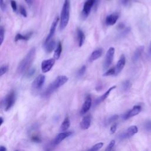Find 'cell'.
<instances>
[{
  "label": "cell",
  "mask_w": 151,
  "mask_h": 151,
  "mask_svg": "<svg viewBox=\"0 0 151 151\" xmlns=\"http://www.w3.org/2000/svg\"><path fill=\"white\" fill-rule=\"evenodd\" d=\"M55 63L54 59H50L45 60L41 63V70L43 73H46L51 70Z\"/></svg>",
  "instance_id": "obj_7"
},
{
  "label": "cell",
  "mask_w": 151,
  "mask_h": 151,
  "mask_svg": "<svg viewBox=\"0 0 151 151\" xmlns=\"http://www.w3.org/2000/svg\"><path fill=\"white\" fill-rule=\"evenodd\" d=\"M8 70V66L7 65H3L0 68V76H2L6 74Z\"/></svg>",
  "instance_id": "obj_27"
},
{
  "label": "cell",
  "mask_w": 151,
  "mask_h": 151,
  "mask_svg": "<svg viewBox=\"0 0 151 151\" xmlns=\"http://www.w3.org/2000/svg\"><path fill=\"white\" fill-rule=\"evenodd\" d=\"M145 129L148 131H151V122L149 121L145 123Z\"/></svg>",
  "instance_id": "obj_38"
},
{
  "label": "cell",
  "mask_w": 151,
  "mask_h": 151,
  "mask_svg": "<svg viewBox=\"0 0 151 151\" xmlns=\"http://www.w3.org/2000/svg\"><path fill=\"white\" fill-rule=\"evenodd\" d=\"M46 77L43 74H40L38 76L32 83V88L34 90L40 89L45 83Z\"/></svg>",
  "instance_id": "obj_8"
},
{
  "label": "cell",
  "mask_w": 151,
  "mask_h": 151,
  "mask_svg": "<svg viewBox=\"0 0 151 151\" xmlns=\"http://www.w3.org/2000/svg\"><path fill=\"white\" fill-rule=\"evenodd\" d=\"M15 93L14 91H11L6 97L4 100V105L6 111L10 110L14 105L15 102Z\"/></svg>",
  "instance_id": "obj_4"
},
{
  "label": "cell",
  "mask_w": 151,
  "mask_h": 151,
  "mask_svg": "<svg viewBox=\"0 0 151 151\" xmlns=\"http://www.w3.org/2000/svg\"><path fill=\"white\" fill-rule=\"evenodd\" d=\"M16 151H18V150H16Z\"/></svg>",
  "instance_id": "obj_48"
},
{
  "label": "cell",
  "mask_w": 151,
  "mask_h": 151,
  "mask_svg": "<svg viewBox=\"0 0 151 151\" xmlns=\"http://www.w3.org/2000/svg\"><path fill=\"white\" fill-rule=\"evenodd\" d=\"M70 125V122L68 117H66L60 126V131L65 132L69 129Z\"/></svg>",
  "instance_id": "obj_23"
},
{
  "label": "cell",
  "mask_w": 151,
  "mask_h": 151,
  "mask_svg": "<svg viewBox=\"0 0 151 151\" xmlns=\"http://www.w3.org/2000/svg\"><path fill=\"white\" fill-rule=\"evenodd\" d=\"M126 64V58L124 55H122L119 60V61H117V64L114 67L115 68V76L117 75L119 73L121 72V71L123 70L124 68V67Z\"/></svg>",
  "instance_id": "obj_11"
},
{
  "label": "cell",
  "mask_w": 151,
  "mask_h": 151,
  "mask_svg": "<svg viewBox=\"0 0 151 151\" xmlns=\"http://www.w3.org/2000/svg\"><path fill=\"white\" fill-rule=\"evenodd\" d=\"M0 151H7V149L6 147L1 146V147H0Z\"/></svg>",
  "instance_id": "obj_42"
},
{
  "label": "cell",
  "mask_w": 151,
  "mask_h": 151,
  "mask_svg": "<svg viewBox=\"0 0 151 151\" xmlns=\"http://www.w3.org/2000/svg\"><path fill=\"white\" fill-rule=\"evenodd\" d=\"M149 53L151 54V41L150 43V46H149Z\"/></svg>",
  "instance_id": "obj_46"
},
{
  "label": "cell",
  "mask_w": 151,
  "mask_h": 151,
  "mask_svg": "<svg viewBox=\"0 0 151 151\" xmlns=\"http://www.w3.org/2000/svg\"><path fill=\"white\" fill-rule=\"evenodd\" d=\"M70 0H64L60 15V29L63 30L68 25L70 19Z\"/></svg>",
  "instance_id": "obj_2"
},
{
  "label": "cell",
  "mask_w": 151,
  "mask_h": 151,
  "mask_svg": "<svg viewBox=\"0 0 151 151\" xmlns=\"http://www.w3.org/2000/svg\"><path fill=\"white\" fill-rule=\"evenodd\" d=\"M10 3H11V6L13 11H16L17 10V5L16 2L14 1V0H11Z\"/></svg>",
  "instance_id": "obj_33"
},
{
  "label": "cell",
  "mask_w": 151,
  "mask_h": 151,
  "mask_svg": "<svg viewBox=\"0 0 151 151\" xmlns=\"http://www.w3.org/2000/svg\"><path fill=\"white\" fill-rule=\"evenodd\" d=\"M114 145H115V141L114 140L111 141V142L109 143V144L106 147L105 151H112L113 147L114 146Z\"/></svg>",
  "instance_id": "obj_31"
},
{
  "label": "cell",
  "mask_w": 151,
  "mask_h": 151,
  "mask_svg": "<svg viewBox=\"0 0 151 151\" xmlns=\"http://www.w3.org/2000/svg\"><path fill=\"white\" fill-rule=\"evenodd\" d=\"M124 24H120L119 26H118V28H119V29H123V28H124Z\"/></svg>",
  "instance_id": "obj_44"
},
{
  "label": "cell",
  "mask_w": 151,
  "mask_h": 151,
  "mask_svg": "<svg viewBox=\"0 0 151 151\" xmlns=\"http://www.w3.org/2000/svg\"><path fill=\"white\" fill-rule=\"evenodd\" d=\"M130 0H122V4L123 6H126L130 3Z\"/></svg>",
  "instance_id": "obj_40"
},
{
  "label": "cell",
  "mask_w": 151,
  "mask_h": 151,
  "mask_svg": "<svg viewBox=\"0 0 151 151\" xmlns=\"http://www.w3.org/2000/svg\"><path fill=\"white\" fill-rule=\"evenodd\" d=\"M4 33H5V30L3 27H1L0 28V44L2 45L4 39Z\"/></svg>",
  "instance_id": "obj_28"
},
{
  "label": "cell",
  "mask_w": 151,
  "mask_h": 151,
  "mask_svg": "<svg viewBox=\"0 0 151 151\" xmlns=\"http://www.w3.org/2000/svg\"><path fill=\"white\" fill-rule=\"evenodd\" d=\"M25 1H26L28 5H31V4H32V0H25Z\"/></svg>",
  "instance_id": "obj_43"
},
{
  "label": "cell",
  "mask_w": 151,
  "mask_h": 151,
  "mask_svg": "<svg viewBox=\"0 0 151 151\" xmlns=\"http://www.w3.org/2000/svg\"><path fill=\"white\" fill-rule=\"evenodd\" d=\"M47 151H50V150H47Z\"/></svg>",
  "instance_id": "obj_47"
},
{
  "label": "cell",
  "mask_w": 151,
  "mask_h": 151,
  "mask_svg": "<svg viewBox=\"0 0 151 151\" xmlns=\"http://www.w3.org/2000/svg\"><path fill=\"white\" fill-rule=\"evenodd\" d=\"M86 66H82L81 69L79 70L78 73H77V76L79 77H81L82 76H83L84 74H85V72H86Z\"/></svg>",
  "instance_id": "obj_29"
},
{
  "label": "cell",
  "mask_w": 151,
  "mask_h": 151,
  "mask_svg": "<svg viewBox=\"0 0 151 151\" xmlns=\"http://www.w3.org/2000/svg\"><path fill=\"white\" fill-rule=\"evenodd\" d=\"M92 97L90 95H88L86 97L85 102H84L82 108H81V114H84L86 113L90 109L91 106H92Z\"/></svg>",
  "instance_id": "obj_10"
},
{
  "label": "cell",
  "mask_w": 151,
  "mask_h": 151,
  "mask_svg": "<svg viewBox=\"0 0 151 151\" xmlns=\"http://www.w3.org/2000/svg\"><path fill=\"white\" fill-rule=\"evenodd\" d=\"M36 50L35 47H32L27 54L25 57L19 63L17 72L19 74H22L28 71L31 66L32 62L34 61L36 56Z\"/></svg>",
  "instance_id": "obj_1"
},
{
  "label": "cell",
  "mask_w": 151,
  "mask_h": 151,
  "mask_svg": "<svg viewBox=\"0 0 151 151\" xmlns=\"http://www.w3.org/2000/svg\"><path fill=\"white\" fill-rule=\"evenodd\" d=\"M59 21V17H56V19H54V21L53 22L52 24V26H51V28H50V32H49V34H48L46 40H45V42H44V45L46 44L48 42H49L50 40H52V37H53L54 33L56 32V27H57V26L58 24V23Z\"/></svg>",
  "instance_id": "obj_9"
},
{
  "label": "cell",
  "mask_w": 151,
  "mask_h": 151,
  "mask_svg": "<svg viewBox=\"0 0 151 151\" xmlns=\"http://www.w3.org/2000/svg\"><path fill=\"white\" fill-rule=\"evenodd\" d=\"M100 1H101V0H95V3H94V8L96 9L97 8V7L99 6Z\"/></svg>",
  "instance_id": "obj_41"
},
{
  "label": "cell",
  "mask_w": 151,
  "mask_h": 151,
  "mask_svg": "<svg viewBox=\"0 0 151 151\" xmlns=\"http://www.w3.org/2000/svg\"><path fill=\"white\" fill-rule=\"evenodd\" d=\"M44 47L47 53H51L56 47V41L53 40H51L44 45Z\"/></svg>",
  "instance_id": "obj_21"
},
{
  "label": "cell",
  "mask_w": 151,
  "mask_h": 151,
  "mask_svg": "<svg viewBox=\"0 0 151 151\" xmlns=\"http://www.w3.org/2000/svg\"><path fill=\"white\" fill-rule=\"evenodd\" d=\"M114 52H115V50H114V48H113V47H110L109 48V50H108V52L106 54V57H105V60L103 63V70H107L109 68V66L111 65V64L113 61V60Z\"/></svg>",
  "instance_id": "obj_6"
},
{
  "label": "cell",
  "mask_w": 151,
  "mask_h": 151,
  "mask_svg": "<svg viewBox=\"0 0 151 151\" xmlns=\"http://www.w3.org/2000/svg\"><path fill=\"white\" fill-rule=\"evenodd\" d=\"M32 34V32H30L26 35H23L21 34H17L15 37V41H18L20 40H24V41H28L30 38L31 37Z\"/></svg>",
  "instance_id": "obj_22"
},
{
  "label": "cell",
  "mask_w": 151,
  "mask_h": 151,
  "mask_svg": "<svg viewBox=\"0 0 151 151\" xmlns=\"http://www.w3.org/2000/svg\"><path fill=\"white\" fill-rule=\"evenodd\" d=\"M0 121H1V122H0V126H1L3 123V122H4V120H3L2 117H0Z\"/></svg>",
  "instance_id": "obj_45"
},
{
  "label": "cell",
  "mask_w": 151,
  "mask_h": 151,
  "mask_svg": "<svg viewBox=\"0 0 151 151\" xmlns=\"http://www.w3.org/2000/svg\"><path fill=\"white\" fill-rule=\"evenodd\" d=\"M143 50H144V47L140 46L135 50V53H134L133 57H132V60H133V63H136L139 60V59H140V57L142 54Z\"/></svg>",
  "instance_id": "obj_20"
},
{
  "label": "cell",
  "mask_w": 151,
  "mask_h": 151,
  "mask_svg": "<svg viewBox=\"0 0 151 151\" xmlns=\"http://www.w3.org/2000/svg\"><path fill=\"white\" fill-rule=\"evenodd\" d=\"M112 75H115V68H112L108 71H106L104 74L103 76H112Z\"/></svg>",
  "instance_id": "obj_30"
},
{
  "label": "cell",
  "mask_w": 151,
  "mask_h": 151,
  "mask_svg": "<svg viewBox=\"0 0 151 151\" xmlns=\"http://www.w3.org/2000/svg\"><path fill=\"white\" fill-rule=\"evenodd\" d=\"M35 69H31V70H30L28 71V72L27 73V77H31L32 76H33L34 74L35 73Z\"/></svg>",
  "instance_id": "obj_37"
},
{
  "label": "cell",
  "mask_w": 151,
  "mask_h": 151,
  "mask_svg": "<svg viewBox=\"0 0 151 151\" xmlns=\"http://www.w3.org/2000/svg\"><path fill=\"white\" fill-rule=\"evenodd\" d=\"M95 0H87L83 6V9L81 12V18L83 20H86L89 16L92 7L94 6Z\"/></svg>",
  "instance_id": "obj_5"
},
{
  "label": "cell",
  "mask_w": 151,
  "mask_h": 151,
  "mask_svg": "<svg viewBox=\"0 0 151 151\" xmlns=\"http://www.w3.org/2000/svg\"><path fill=\"white\" fill-rule=\"evenodd\" d=\"M103 146V143L102 142L98 143L94 146H93L90 149H89L88 151H98L101 149Z\"/></svg>",
  "instance_id": "obj_25"
},
{
  "label": "cell",
  "mask_w": 151,
  "mask_h": 151,
  "mask_svg": "<svg viewBox=\"0 0 151 151\" xmlns=\"http://www.w3.org/2000/svg\"><path fill=\"white\" fill-rule=\"evenodd\" d=\"M141 106L137 105V106H135L133 109L130 110H129V112H128L126 113H125L123 116V119H128L130 117H132L133 116H135L137 114H138L141 111Z\"/></svg>",
  "instance_id": "obj_13"
},
{
  "label": "cell",
  "mask_w": 151,
  "mask_h": 151,
  "mask_svg": "<svg viewBox=\"0 0 151 151\" xmlns=\"http://www.w3.org/2000/svg\"><path fill=\"white\" fill-rule=\"evenodd\" d=\"M131 86V83L129 80H126L122 83V88L125 91L128 90Z\"/></svg>",
  "instance_id": "obj_26"
},
{
  "label": "cell",
  "mask_w": 151,
  "mask_h": 151,
  "mask_svg": "<svg viewBox=\"0 0 151 151\" xmlns=\"http://www.w3.org/2000/svg\"><path fill=\"white\" fill-rule=\"evenodd\" d=\"M92 118L90 115L85 116L80 122V127L83 130H86L89 128L91 125Z\"/></svg>",
  "instance_id": "obj_16"
},
{
  "label": "cell",
  "mask_w": 151,
  "mask_h": 151,
  "mask_svg": "<svg viewBox=\"0 0 151 151\" xmlns=\"http://www.w3.org/2000/svg\"><path fill=\"white\" fill-rule=\"evenodd\" d=\"M138 132V129L137 126H131L129 127L128 130H126V132L123 133L121 135V138L122 139H125V138H130L134 135H135L136 133H137Z\"/></svg>",
  "instance_id": "obj_12"
},
{
  "label": "cell",
  "mask_w": 151,
  "mask_h": 151,
  "mask_svg": "<svg viewBox=\"0 0 151 151\" xmlns=\"http://www.w3.org/2000/svg\"><path fill=\"white\" fill-rule=\"evenodd\" d=\"M116 88V86H112L110 88H109L106 92L105 93H104L103 95H102L100 97H99V98H97L96 100H95V102H94V105L96 106L99 104H100V103H102V102H103L104 100L109 96L110 92L114 90L115 88Z\"/></svg>",
  "instance_id": "obj_17"
},
{
  "label": "cell",
  "mask_w": 151,
  "mask_h": 151,
  "mask_svg": "<svg viewBox=\"0 0 151 151\" xmlns=\"http://www.w3.org/2000/svg\"><path fill=\"white\" fill-rule=\"evenodd\" d=\"M103 53V50L102 48H98L91 54V56L89 58V61L93 62L96 60H97L99 57H101Z\"/></svg>",
  "instance_id": "obj_19"
},
{
  "label": "cell",
  "mask_w": 151,
  "mask_h": 151,
  "mask_svg": "<svg viewBox=\"0 0 151 151\" xmlns=\"http://www.w3.org/2000/svg\"><path fill=\"white\" fill-rule=\"evenodd\" d=\"M72 134V132H64L60 133L59 135L56 137L55 139L53 141L54 145H57L59 144L66 138L70 137Z\"/></svg>",
  "instance_id": "obj_14"
},
{
  "label": "cell",
  "mask_w": 151,
  "mask_h": 151,
  "mask_svg": "<svg viewBox=\"0 0 151 151\" xmlns=\"http://www.w3.org/2000/svg\"><path fill=\"white\" fill-rule=\"evenodd\" d=\"M77 39L79 46L80 47H81L85 40V35L84 34L83 31L80 28L77 30Z\"/></svg>",
  "instance_id": "obj_18"
},
{
  "label": "cell",
  "mask_w": 151,
  "mask_h": 151,
  "mask_svg": "<svg viewBox=\"0 0 151 151\" xmlns=\"http://www.w3.org/2000/svg\"><path fill=\"white\" fill-rule=\"evenodd\" d=\"M19 11H20V13L21 14V15L23 17H27V11L26 10V8L22 6H20V8H19Z\"/></svg>",
  "instance_id": "obj_32"
},
{
  "label": "cell",
  "mask_w": 151,
  "mask_h": 151,
  "mask_svg": "<svg viewBox=\"0 0 151 151\" xmlns=\"http://www.w3.org/2000/svg\"><path fill=\"white\" fill-rule=\"evenodd\" d=\"M69 79L66 76H58L55 80L46 89L45 92L43 93V96L47 97L53 93L54 91L58 89L61 86H63L65 83L68 82Z\"/></svg>",
  "instance_id": "obj_3"
},
{
  "label": "cell",
  "mask_w": 151,
  "mask_h": 151,
  "mask_svg": "<svg viewBox=\"0 0 151 151\" xmlns=\"http://www.w3.org/2000/svg\"><path fill=\"white\" fill-rule=\"evenodd\" d=\"M119 116L117 115H114L112 117H110V118H109V120H108V122L109 123H112L113 122H114L116 120H117V119H118Z\"/></svg>",
  "instance_id": "obj_35"
},
{
  "label": "cell",
  "mask_w": 151,
  "mask_h": 151,
  "mask_svg": "<svg viewBox=\"0 0 151 151\" xmlns=\"http://www.w3.org/2000/svg\"><path fill=\"white\" fill-rule=\"evenodd\" d=\"M116 129H117V125L116 123H114L110 128V132H111V133H112V134L114 133L116 130Z\"/></svg>",
  "instance_id": "obj_39"
},
{
  "label": "cell",
  "mask_w": 151,
  "mask_h": 151,
  "mask_svg": "<svg viewBox=\"0 0 151 151\" xmlns=\"http://www.w3.org/2000/svg\"><path fill=\"white\" fill-rule=\"evenodd\" d=\"M31 140L32 141L34 142H40L41 141V139L40 138V137H37V136H33L31 137Z\"/></svg>",
  "instance_id": "obj_36"
},
{
  "label": "cell",
  "mask_w": 151,
  "mask_h": 151,
  "mask_svg": "<svg viewBox=\"0 0 151 151\" xmlns=\"http://www.w3.org/2000/svg\"><path fill=\"white\" fill-rule=\"evenodd\" d=\"M0 7H1V10L4 12L6 10V5L4 0H0Z\"/></svg>",
  "instance_id": "obj_34"
},
{
  "label": "cell",
  "mask_w": 151,
  "mask_h": 151,
  "mask_svg": "<svg viewBox=\"0 0 151 151\" xmlns=\"http://www.w3.org/2000/svg\"><path fill=\"white\" fill-rule=\"evenodd\" d=\"M61 52H62V45L61 42L59 41L54 54V58L55 60H58L60 58Z\"/></svg>",
  "instance_id": "obj_24"
},
{
  "label": "cell",
  "mask_w": 151,
  "mask_h": 151,
  "mask_svg": "<svg viewBox=\"0 0 151 151\" xmlns=\"http://www.w3.org/2000/svg\"><path fill=\"white\" fill-rule=\"evenodd\" d=\"M119 19V14L117 13H113L112 14L108 16H107V17L105 20L106 24L108 26H113L114 25L117 20Z\"/></svg>",
  "instance_id": "obj_15"
}]
</instances>
